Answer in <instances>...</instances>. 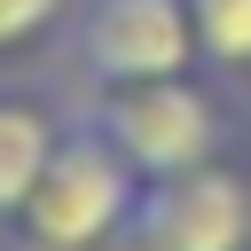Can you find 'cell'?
Here are the masks:
<instances>
[{"label":"cell","mask_w":251,"mask_h":251,"mask_svg":"<svg viewBox=\"0 0 251 251\" xmlns=\"http://www.w3.org/2000/svg\"><path fill=\"white\" fill-rule=\"evenodd\" d=\"M71 118H78L71 94H55V86H24V78H0V235L16 227L24 196H31L39 173L55 165Z\"/></svg>","instance_id":"obj_5"},{"label":"cell","mask_w":251,"mask_h":251,"mask_svg":"<svg viewBox=\"0 0 251 251\" xmlns=\"http://www.w3.org/2000/svg\"><path fill=\"white\" fill-rule=\"evenodd\" d=\"M63 71H71V86H78L71 102L204 71L188 0H78V16H71V31H63Z\"/></svg>","instance_id":"obj_3"},{"label":"cell","mask_w":251,"mask_h":251,"mask_svg":"<svg viewBox=\"0 0 251 251\" xmlns=\"http://www.w3.org/2000/svg\"><path fill=\"white\" fill-rule=\"evenodd\" d=\"M188 24L204 47V71L251 94V0H188Z\"/></svg>","instance_id":"obj_6"},{"label":"cell","mask_w":251,"mask_h":251,"mask_svg":"<svg viewBox=\"0 0 251 251\" xmlns=\"http://www.w3.org/2000/svg\"><path fill=\"white\" fill-rule=\"evenodd\" d=\"M78 0H0V63H24V55H47L63 47Z\"/></svg>","instance_id":"obj_7"},{"label":"cell","mask_w":251,"mask_h":251,"mask_svg":"<svg viewBox=\"0 0 251 251\" xmlns=\"http://www.w3.org/2000/svg\"><path fill=\"white\" fill-rule=\"evenodd\" d=\"M141 188H149V180H141L86 118H71L55 165H47L39 188L24 196L16 227L0 235V251H110V243L133 227Z\"/></svg>","instance_id":"obj_2"},{"label":"cell","mask_w":251,"mask_h":251,"mask_svg":"<svg viewBox=\"0 0 251 251\" xmlns=\"http://www.w3.org/2000/svg\"><path fill=\"white\" fill-rule=\"evenodd\" d=\"M141 251H251V173L212 157L196 173L149 180L133 204Z\"/></svg>","instance_id":"obj_4"},{"label":"cell","mask_w":251,"mask_h":251,"mask_svg":"<svg viewBox=\"0 0 251 251\" xmlns=\"http://www.w3.org/2000/svg\"><path fill=\"white\" fill-rule=\"evenodd\" d=\"M78 118L141 173V180H173V173H196L212 157H227V141L243 133V110H235V86L212 78V71H188V78H149V86H118V94H94L78 102Z\"/></svg>","instance_id":"obj_1"}]
</instances>
